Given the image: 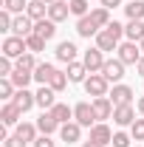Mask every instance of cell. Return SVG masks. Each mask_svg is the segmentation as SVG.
Segmentation results:
<instances>
[{
    "mask_svg": "<svg viewBox=\"0 0 144 147\" xmlns=\"http://www.w3.org/2000/svg\"><path fill=\"white\" fill-rule=\"evenodd\" d=\"M124 34V26L122 23H116V20H110L108 28H102L99 34H96V48H102V51H116L119 48V37Z\"/></svg>",
    "mask_w": 144,
    "mask_h": 147,
    "instance_id": "obj_1",
    "label": "cell"
},
{
    "mask_svg": "<svg viewBox=\"0 0 144 147\" xmlns=\"http://www.w3.org/2000/svg\"><path fill=\"white\" fill-rule=\"evenodd\" d=\"M28 48H26V40L23 37H14L9 34L6 40H3V57H11V59H20V57L26 54Z\"/></svg>",
    "mask_w": 144,
    "mask_h": 147,
    "instance_id": "obj_2",
    "label": "cell"
},
{
    "mask_svg": "<svg viewBox=\"0 0 144 147\" xmlns=\"http://www.w3.org/2000/svg\"><path fill=\"white\" fill-rule=\"evenodd\" d=\"M108 79L102 76V74H90L88 79H85V91H88V96H108Z\"/></svg>",
    "mask_w": 144,
    "mask_h": 147,
    "instance_id": "obj_3",
    "label": "cell"
},
{
    "mask_svg": "<svg viewBox=\"0 0 144 147\" xmlns=\"http://www.w3.org/2000/svg\"><path fill=\"white\" fill-rule=\"evenodd\" d=\"M73 119L82 125V127H93L96 125V113H93V102H79L73 108Z\"/></svg>",
    "mask_w": 144,
    "mask_h": 147,
    "instance_id": "obj_4",
    "label": "cell"
},
{
    "mask_svg": "<svg viewBox=\"0 0 144 147\" xmlns=\"http://www.w3.org/2000/svg\"><path fill=\"white\" fill-rule=\"evenodd\" d=\"M116 51H119V59H122L124 65H139V59H141V48H139L136 42H130V40L122 42Z\"/></svg>",
    "mask_w": 144,
    "mask_h": 147,
    "instance_id": "obj_5",
    "label": "cell"
},
{
    "mask_svg": "<svg viewBox=\"0 0 144 147\" xmlns=\"http://www.w3.org/2000/svg\"><path fill=\"white\" fill-rule=\"evenodd\" d=\"M11 34L14 37H26L34 34V20L28 17V14H14V23H11Z\"/></svg>",
    "mask_w": 144,
    "mask_h": 147,
    "instance_id": "obj_6",
    "label": "cell"
},
{
    "mask_svg": "<svg viewBox=\"0 0 144 147\" xmlns=\"http://www.w3.org/2000/svg\"><path fill=\"white\" fill-rule=\"evenodd\" d=\"M102 76H105L108 82H119V79L124 76V62H122V59H105Z\"/></svg>",
    "mask_w": 144,
    "mask_h": 147,
    "instance_id": "obj_7",
    "label": "cell"
},
{
    "mask_svg": "<svg viewBox=\"0 0 144 147\" xmlns=\"http://www.w3.org/2000/svg\"><path fill=\"white\" fill-rule=\"evenodd\" d=\"M85 68H88V74H96V71H102V65H105V51L102 48H88L85 51Z\"/></svg>",
    "mask_w": 144,
    "mask_h": 147,
    "instance_id": "obj_8",
    "label": "cell"
},
{
    "mask_svg": "<svg viewBox=\"0 0 144 147\" xmlns=\"http://www.w3.org/2000/svg\"><path fill=\"white\" fill-rule=\"evenodd\" d=\"M113 102H110V96H96L93 99V113H96V122H102V119H110L113 116Z\"/></svg>",
    "mask_w": 144,
    "mask_h": 147,
    "instance_id": "obj_9",
    "label": "cell"
},
{
    "mask_svg": "<svg viewBox=\"0 0 144 147\" xmlns=\"http://www.w3.org/2000/svg\"><path fill=\"white\" fill-rule=\"evenodd\" d=\"M11 102L26 113V110H31V108L37 105V93H31L28 88H17V93H14V99H11Z\"/></svg>",
    "mask_w": 144,
    "mask_h": 147,
    "instance_id": "obj_10",
    "label": "cell"
},
{
    "mask_svg": "<svg viewBox=\"0 0 144 147\" xmlns=\"http://www.w3.org/2000/svg\"><path fill=\"white\" fill-rule=\"evenodd\" d=\"M20 116H23V110H20L14 102H6V105H3V110H0V122H3L6 127L20 125Z\"/></svg>",
    "mask_w": 144,
    "mask_h": 147,
    "instance_id": "obj_11",
    "label": "cell"
},
{
    "mask_svg": "<svg viewBox=\"0 0 144 147\" xmlns=\"http://www.w3.org/2000/svg\"><path fill=\"white\" fill-rule=\"evenodd\" d=\"M90 142H96V144H102V147H108L110 142H113V133H110V127L108 125H93L90 127Z\"/></svg>",
    "mask_w": 144,
    "mask_h": 147,
    "instance_id": "obj_12",
    "label": "cell"
},
{
    "mask_svg": "<svg viewBox=\"0 0 144 147\" xmlns=\"http://www.w3.org/2000/svg\"><path fill=\"white\" fill-rule=\"evenodd\" d=\"M37 127H40V133H42V136H51V133H54L57 127H62V125L54 119V113H51V110H42V116L37 119Z\"/></svg>",
    "mask_w": 144,
    "mask_h": 147,
    "instance_id": "obj_13",
    "label": "cell"
},
{
    "mask_svg": "<svg viewBox=\"0 0 144 147\" xmlns=\"http://www.w3.org/2000/svg\"><path fill=\"white\" fill-rule=\"evenodd\" d=\"M110 102H113L116 108H119V105H130V102H133V88H127V85H113Z\"/></svg>",
    "mask_w": 144,
    "mask_h": 147,
    "instance_id": "obj_14",
    "label": "cell"
},
{
    "mask_svg": "<svg viewBox=\"0 0 144 147\" xmlns=\"http://www.w3.org/2000/svg\"><path fill=\"white\" fill-rule=\"evenodd\" d=\"M113 122L116 125H133L136 122V113H133V105H119V108H113Z\"/></svg>",
    "mask_w": 144,
    "mask_h": 147,
    "instance_id": "obj_15",
    "label": "cell"
},
{
    "mask_svg": "<svg viewBox=\"0 0 144 147\" xmlns=\"http://www.w3.org/2000/svg\"><path fill=\"white\" fill-rule=\"evenodd\" d=\"M59 136H62V142L73 144V142H79V136H82V125H79V122H65V125L59 127Z\"/></svg>",
    "mask_w": 144,
    "mask_h": 147,
    "instance_id": "obj_16",
    "label": "cell"
},
{
    "mask_svg": "<svg viewBox=\"0 0 144 147\" xmlns=\"http://www.w3.org/2000/svg\"><path fill=\"white\" fill-rule=\"evenodd\" d=\"M34 34H40L42 40H45V42H48V40H51V37L57 34V23H54L51 17H42V20H37V23H34Z\"/></svg>",
    "mask_w": 144,
    "mask_h": 147,
    "instance_id": "obj_17",
    "label": "cell"
},
{
    "mask_svg": "<svg viewBox=\"0 0 144 147\" xmlns=\"http://www.w3.org/2000/svg\"><path fill=\"white\" fill-rule=\"evenodd\" d=\"M99 31H102V28L96 26V20L90 17V14L88 17H79V23H76V34L79 37H96Z\"/></svg>",
    "mask_w": 144,
    "mask_h": 147,
    "instance_id": "obj_18",
    "label": "cell"
},
{
    "mask_svg": "<svg viewBox=\"0 0 144 147\" xmlns=\"http://www.w3.org/2000/svg\"><path fill=\"white\" fill-rule=\"evenodd\" d=\"M37 125H31V122H20V125H14V136L17 139H23V142H31L34 144L37 142Z\"/></svg>",
    "mask_w": 144,
    "mask_h": 147,
    "instance_id": "obj_19",
    "label": "cell"
},
{
    "mask_svg": "<svg viewBox=\"0 0 144 147\" xmlns=\"http://www.w3.org/2000/svg\"><path fill=\"white\" fill-rule=\"evenodd\" d=\"M68 14H71V6H68L65 0H57V3H51V6H48V17L54 20V23L68 20Z\"/></svg>",
    "mask_w": 144,
    "mask_h": 147,
    "instance_id": "obj_20",
    "label": "cell"
},
{
    "mask_svg": "<svg viewBox=\"0 0 144 147\" xmlns=\"http://www.w3.org/2000/svg\"><path fill=\"white\" fill-rule=\"evenodd\" d=\"M76 51H79V48L73 45L71 40H65V42L57 45V59H59V62H76Z\"/></svg>",
    "mask_w": 144,
    "mask_h": 147,
    "instance_id": "obj_21",
    "label": "cell"
},
{
    "mask_svg": "<svg viewBox=\"0 0 144 147\" xmlns=\"http://www.w3.org/2000/svg\"><path fill=\"white\" fill-rule=\"evenodd\" d=\"M124 37L130 42H141L144 40V20H130L124 26Z\"/></svg>",
    "mask_w": 144,
    "mask_h": 147,
    "instance_id": "obj_22",
    "label": "cell"
},
{
    "mask_svg": "<svg viewBox=\"0 0 144 147\" xmlns=\"http://www.w3.org/2000/svg\"><path fill=\"white\" fill-rule=\"evenodd\" d=\"M54 93H57V91L51 88V85H42V88L37 91V105H40L42 110H51V108L57 105V102H54Z\"/></svg>",
    "mask_w": 144,
    "mask_h": 147,
    "instance_id": "obj_23",
    "label": "cell"
},
{
    "mask_svg": "<svg viewBox=\"0 0 144 147\" xmlns=\"http://www.w3.org/2000/svg\"><path fill=\"white\" fill-rule=\"evenodd\" d=\"M54 74H57V68L51 65V62H40L34 68V79L40 82V85H48L51 79H54Z\"/></svg>",
    "mask_w": 144,
    "mask_h": 147,
    "instance_id": "obj_24",
    "label": "cell"
},
{
    "mask_svg": "<svg viewBox=\"0 0 144 147\" xmlns=\"http://www.w3.org/2000/svg\"><path fill=\"white\" fill-rule=\"evenodd\" d=\"M26 14L34 20H42L45 14H48V3H42V0H28V9H26Z\"/></svg>",
    "mask_w": 144,
    "mask_h": 147,
    "instance_id": "obj_25",
    "label": "cell"
},
{
    "mask_svg": "<svg viewBox=\"0 0 144 147\" xmlns=\"http://www.w3.org/2000/svg\"><path fill=\"white\" fill-rule=\"evenodd\" d=\"M9 79L14 82V88H28V82L34 79V71H26V68H14Z\"/></svg>",
    "mask_w": 144,
    "mask_h": 147,
    "instance_id": "obj_26",
    "label": "cell"
},
{
    "mask_svg": "<svg viewBox=\"0 0 144 147\" xmlns=\"http://www.w3.org/2000/svg\"><path fill=\"white\" fill-rule=\"evenodd\" d=\"M88 68H85V62H68V79L71 82H85L88 76Z\"/></svg>",
    "mask_w": 144,
    "mask_h": 147,
    "instance_id": "obj_27",
    "label": "cell"
},
{
    "mask_svg": "<svg viewBox=\"0 0 144 147\" xmlns=\"http://www.w3.org/2000/svg\"><path fill=\"white\" fill-rule=\"evenodd\" d=\"M51 113H54V119L59 122V125H65V122H71V119H73V108L62 105V102H57L54 108H51Z\"/></svg>",
    "mask_w": 144,
    "mask_h": 147,
    "instance_id": "obj_28",
    "label": "cell"
},
{
    "mask_svg": "<svg viewBox=\"0 0 144 147\" xmlns=\"http://www.w3.org/2000/svg\"><path fill=\"white\" fill-rule=\"evenodd\" d=\"M124 14L130 20H144V0H130L124 6Z\"/></svg>",
    "mask_w": 144,
    "mask_h": 147,
    "instance_id": "obj_29",
    "label": "cell"
},
{
    "mask_svg": "<svg viewBox=\"0 0 144 147\" xmlns=\"http://www.w3.org/2000/svg\"><path fill=\"white\" fill-rule=\"evenodd\" d=\"M90 17L96 20V26H99V28H108V26H110V9H105V6H96V9L90 11Z\"/></svg>",
    "mask_w": 144,
    "mask_h": 147,
    "instance_id": "obj_30",
    "label": "cell"
},
{
    "mask_svg": "<svg viewBox=\"0 0 144 147\" xmlns=\"http://www.w3.org/2000/svg\"><path fill=\"white\" fill-rule=\"evenodd\" d=\"M14 93H17V88H14V82H11L9 76H0V99L11 102V99H14Z\"/></svg>",
    "mask_w": 144,
    "mask_h": 147,
    "instance_id": "obj_31",
    "label": "cell"
},
{
    "mask_svg": "<svg viewBox=\"0 0 144 147\" xmlns=\"http://www.w3.org/2000/svg\"><path fill=\"white\" fill-rule=\"evenodd\" d=\"M26 48H28L31 54H37V51L45 48V40H42L40 34H28V37H26Z\"/></svg>",
    "mask_w": 144,
    "mask_h": 147,
    "instance_id": "obj_32",
    "label": "cell"
},
{
    "mask_svg": "<svg viewBox=\"0 0 144 147\" xmlns=\"http://www.w3.org/2000/svg\"><path fill=\"white\" fill-rule=\"evenodd\" d=\"M3 9H9L11 14H23L28 9V0H3Z\"/></svg>",
    "mask_w": 144,
    "mask_h": 147,
    "instance_id": "obj_33",
    "label": "cell"
},
{
    "mask_svg": "<svg viewBox=\"0 0 144 147\" xmlns=\"http://www.w3.org/2000/svg\"><path fill=\"white\" fill-rule=\"evenodd\" d=\"M88 3H90V0H68L71 14H76V17H88Z\"/></svg>",
    "mask_w": 144,
    "mask_h": 147,
    "instance_id": "obj_34",
    "label": "cell"
},
{
    "mask_svg": "<svg viewBox=\"0 0 144 147\" xmlns=\"http://www.w3.org/2000/svg\"><path fill=\"white\" fill-rule=\"evenodd\" d=\"M14 65H17V68H26V71H34V68L40 65V62L34 59V54H31V51H26V54L20 57V59L14 62Z\"/></svg>",
    "mask_w": 144,
    "mask_h": 147,
    "instance_id": "obj_35",
    "label": "cell"
},
{
    "mask_svg": "<svg viewBox=\"0 0 144 147\" xmlns=\"http://www.w3.org/2000/svg\"><path fill=\"white\" fill-rule=\"evenodd\" d=\"M68 82H71V79H68V74H62V71H57L54 74V79H51V82H48V85H51V88H54L57 93L62 91V88H65V85H68Z\"/></svg>",
    "mask_w": 144,
    "mask_h": 147,
    "instance_id": "obj_36",
    "label": "cell"
},
{
    "mask_svg": "<svg viewBox=\"0 0 144 147\" xmlns=\"http://www.w3.org/2000/svg\"><path fill=\"white\" fill-rule=\"evenodd\" d=\"M130 136H133L136 142H144V119H136V122L130 125Z\"/></svg>",
    "mask_w": 144,
    "mask_h": 147,
    "instance_id": "obj_37",
    "label": "cell"
},
{
    "mask_svg": "<svg viewBox=\"0 0 144 147\" xmlns=\"http://www.w3.org/2000/svg\"><path fill=\"white\" fill-rule=\"evenodd\" d=\"M11 23H14L11 11H9V9H3V11H0V31H11Z\"/></svg>",
    "mask_w": 144,
    "mask_h": 147,
    "instance_id": "obj_38",
    "label": "cell"
},
{
    "mask_svg": "<svg viewBox=\"0 0 144 147\" xmlns=\"http://www.w3.org/2000/svg\"><path fill=\"white\" fill-rule=\"evenodd\" d=\"M17 65H11V57H0V76H11Z\"/></svg>",
    "mask_w": 144,
    "mask_h": 147,
    "instance_id": "obj_39",
    "label": "cell"
},
{
    "mask_svg": "<svg viewBox=\"0 0 144 147\" xmlns=\"http://www.w3.org/2000/svg\"><path fill=\"white\" fill-rule=\"evenodd\" d=\"M113 147H130V136L127 133H113Z\"/></svg>",
    "mask_w": 144,
    "mask_h": 147,
    "instance_id": "obj_40",
    "label": "cell"
},
{
    "mask_svg": "<svg viewBox=\"0 0 144 147\" xmlns=\"http://www.w3.org/2000/svg\"><path fill=\"white\" fill-rule=\"evenodd\" d=\"M3 144H6V147H26L28 142H23V139H17V136H9V139H6Z\"/></svg>",
    "mask_w": 144,
    "mask_h": 147,
    "instance_id": "obj_41",
    "label": "cell"
},
{
    "mask_svg": "<svg viewBox=\"0 0 144 147\" xmlns=\"http://www.w3.org/2000/svg\"><path fill=\"white\" fill-rule=\"evenodd\" d=\"M34 147H57V144L51 142V136H40V139L34 142Z\"/></svg>",
    "mask_w": 144,
    "mask_h": 147,
    "instance_id": "obj_42",
    "label": "cell"
},
{
    "mask_svg": "<svg viewBox=\"0 0 144 147\" xmlns=\"http://www.w3.org/2000/svg\"><path fill=\"white\" fill-rule=\"evenodd\" d=\"M119 3H122V0H102V6H105V9H116Z\"/></svg>",
    "mask_w": 144,
    "mask_h": 147,
    "instance_id": "obj_43",
    "label": "cell"
},
{
    "mask_svg": "<svg viewBox=\"0 0 144 147\" xmlns=\"http://www.w3.org/2000/svg\"><path fill=\"white\" fill-rule=\"evenodd\" d=\"M136 71H139V74H141V76H144V57H141V59H139V65H136Z\"/></svg>",
    "mask_w": 144,
    "mask_h": 147,
    "instance_id": "obj_44",
    "label": "cell"
},
{
    "mask_svg": "<svg viewBox=\"0 0 144 147\" xmlns=\"http://www.w3.org/2000/svg\"><path fill=\"white\" fill-rule=\"evenodd\" d=\"M139 113H141V116H144V96H141V99H139Z\"/></svg>",
    "mask_w": 144,
    "mask_h": 147,
    "instance_id": "obj_45",
    "label": "cell"
},
{
    "mask_svg": "<svg viewBox=\"0 0 144 147\" xmlns=\"http://www.w3.org/2000/svg\"><path fill=\"white\" fill-rule=\"evenodd\" d=\"M82 147H102V144H96V142H90V139H88V142H85Z\"/></svg>",
    "mask_w": 144,
    "mask_h": 147,
    "instance_id": "obj_46",
    "label": "cell"
},
{
    "mask_svg": "<svg viewBox=\"0 0 144 147\" xmlns=\"http://www.w3.org/2000/svg\"><path fill=\"white\" fill-rule=\"evenodd\" d=\"M42 3H48V6H51V3H57V0H42Z\"/></svg>",
    "mask_w": 144,
    "mask_h": 147,
    "instance_id": "obj_47",
    "label": "cell"
},
{
    "mask_svg": "<svg viewBox=\"0 0 144 147\" xmlns=\"http://www.w3.org/2000/svg\"><path fill=\"white\" fill-rule=\"evenodd\" d=\"M139 48H141V51H144V40H141V42H139Z\"/></svg>",
    "mask_w": 144,
    "mask_h": 147,
    "instance_id": "obj_48",
    "label": "cell"
}]
</instances>
